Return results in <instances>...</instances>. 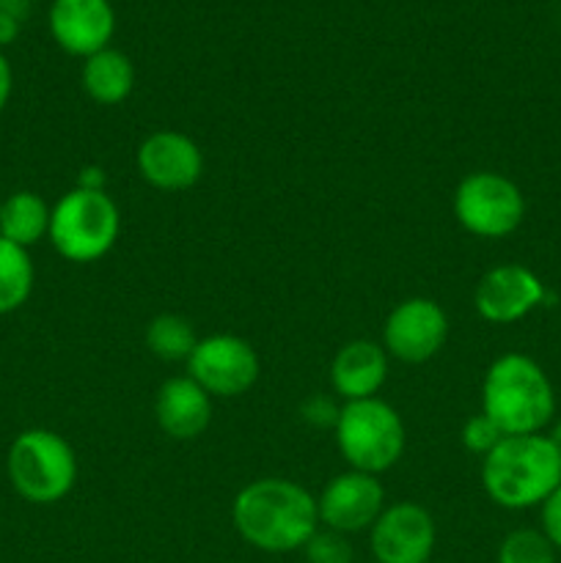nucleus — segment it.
Segmentation results:
<instances>
[{"instance_id":"f257e3e1","label":"nucleus","mask_w":561,"mask_h":563,"mask_svg":"<svg viewBox=\"0 0 561 563\" xmlns=\"http://www.w3.org/2000/svg\"><path fill=\"white\" fill-rule=\"evenodd\" d=\"M231 520L251 548L295 553L317 533V498L289 478H258L237 493Z\"/></svg>"},{"instance_id":"f03ea898","label":"nucleus","mask_w":561,"mask_h":563,"mask_svg":"<svg viewBox=\"0 0 561 563\" xmlns=\"http://www.w3.org/2000/svg\"><path fill=\"white\" fill-rule=\"evenodd\" d=\"M484 493L501 509L542 506L561 487V451L548 434H512L482 460Z\"/></svg>"},{"instance_id":"7ed1b4c3","label":"nucleus","mask_w":561,"mask_h":563,"mask_svg":"<svg viewBox=\"0 0 561 563\" xmlns=\"http://www.w3.org/2000/svg\"><path fill=\"white\" fill-rule=\"evenodd\" d=\"M482 412L512 434H539L553 423V383L534 357L509 352L493 361L482 383Z\"/></svg>"},{"instance_id":"20e7f679","label":"nucleus","mask_w":561,"mask_h":563,"mask_svg":"<svg viewBox=\"0 0 561 563\" xmlns=\"http://www.w3.org/2000/svg\"><path fill=\"white\" fill-rule=\"evenodd\" d=\"M6 473L22 500L53 506L72 493L77 482L75 449L50 429H25L9 445Z\"/></svg>"},{"instance_id":"39448f33","label":"nucleus","mask_w":561,"mask_h":563,"mask_svg":"<svg viewBox=\"0 0 561 563\" xmlns=\"http://www.w3.org/2000/svg\"><path fill=\"white\" fill-rule=\"evenodd\" d=\"M336 445L352 471L380 473L391 471L405 454V423L388 401L361 399L344 401L336 418Z\"/></svg>"},{"instance_id":"423d86ee","label":"nucleus","mask_w":561,"mask_h":563,"mask_svg":"<svg viewBox=\"0 0 561 563\" xmlns=\"http://www.w3.org/2000/svg\"><path fill=\"white\" fill-rule=\"evenodd\" d=\"M121 231V214L105 190L75 187L50 212V242L75 264H91L110 253Z\"/></svg>"},{"instance_id":"0eeeda50","label":"nucleus","mask_w":561,"mask_h":563,"mask_svg":"<svg viewBox=\"0 0 561 563\" xmlns=\"http://www.w3.org/2000/svg\"><path fill=\"white\" fill-rule=\"evenodd\" d=\"M457 223L479 240H504L520 229L526 218L522 190L504 174L476 170L454 190Z\"/></svg>"},{"instance_id":"6e6552de","label":"nucleus","mask_w":561,"mask_h":563,"mask_svg":"<svg viewBox=\"0 0 561 563\" xmlns=\"http://www.w3.org/2000/svg\"><path fill=\"white\" fill-rule=\"evenodd\" d=\"M262 363L256 350L240 335L218 333L198 339L187 357V377L201 385L212 399H234L256 385Z\"/></svg>"},{"instance_id":"1a4fd4ad","label":"nucleus","mask_w":561,"mask_h":563,"mask_svg":"<svg viewBox=\"0 0 561 563\" xmlns=\"http://www.w3.org/2000/svg\"><path fill=\"white\" fill-rule=\"evenodd\" d=\"M449 339V317L429 297L402 300L383 328V350L402 363H427Z\"/></svg>"},{"instance_id":"9d476101","label":"nucleus","mask_w":561,"mask_h":563,"mask_svg":"<svg viewBox=\"0 0 561 563\" xmlns=\"http://www.w3.org/2000/svg\"><path fill=\"white\" fill-rule=\"evenodd\" d=\"M369 531L377 563H429L438 542L435 517L413 500L385 506Z\"/></svg>"},{"instance_id":"9b49d317","label":"nucleus","mask_w":561,"mask_h":563,"mask_svg":"<svg viewBox=\"0 0 561 563\" xmlns=\"http://www.w3.org/2000/svg\"><path fill=\"white\" fill-rule=\"evenodd\" d=\"M385 509V489L377 476L363 471H346L330 478L328 487L317 498L319 526L350 533L369 531Z\"/></svg>"},{"instance_id":"f8f14e48","label":"nucleus","mask_w":561,"mask_h":563,"mask_svg":"<svg viewBox=\"0 0 561 563\" xmlns=\"http://www.w3.org/2000/svg\"><path fill=\"white\" fill-rule=\"evenodd\" d=\"M135 163L141 179L165 192L187 190L204 174V154L198 143L176 130H157L143 137Z\"/></svg>"},{"instance_id":"ddd939ff","label":"nucleus","mask_w":561,"mask_h":563,"mask_svg":"<svg viewBox=\"0 0 561 563\" xmlns=\"http://www.w3.org/2000/svg\"><path fill=\"white\" fill-rule=\"evenodd\" d=\"M544 284L522 264H501L482 275L473 295L479 317L493 324H512L526 319L544 302Z\"/></svg>"},{"instance_id":"4468645a","label":"nucleus","mask_w":561,"mask_h":563,"mask_svg":"<svg viewBox=\"0 0 561 563\" xmlns=\"http://www.w3.org/2000/svg\"><path fill=\"white\" fill-rule=\"evenodd\" d=\"M47 22L55 44L77 58L110 47L116 33V11L110 0H53Z\"/></svg>"},{"instance_id":"2eb2a0df","label":"nucleus","mask_w":561,"mask_h":563,"mask_svg":"<svg viewBox=\"0 0 561 563\" xmlns=\"http://www.w3.org/2000/svg\"><path fill=\"white\" fill-rule=\"evenodd\" d=\"M154 416L170 440H196L212 423V396L190 377H170L160 385Z\"/></svg>"},{"instance_id":"dca6fc26","label":"nucleus","mask_w":561,"mask_h":563,"mask_svg":"<svg viewBox=\"0 0 561 563\" xmlns=\"http://www.w3.org/2000/svg\"><path fill=\"white\" fill-rule=\"evenodd\" d=\"M385 379H388V352L374 341H350L336 352L330 363V383L344 401L372 399Z\"/></svg>"},{"instance_id":"f3484780","label":"nucleus","mask_w":561,"mask_h":563,"mask_svg":"<svg viewBox=\"0 0 561 563\" xmlns=\"http://www.w3.org/2000/svg\"><path fill=\"white\" fill-rule=\"evenodd\" d=\"M132 86H135V69L121 49L105 47L88 55L82 64V88L97 104L110 108L124 102L132 93Z\"/></svg>"},{"instance_id":"a211bd4d","label":"nucleus","mask_w":561,"mask_h":563,"mask_svg":"<svg viewBox=\"0 0 561 563\" xmlns=\"http://www.w3.org/2000/svg\"><path fill=\"white\" fill-rule=\"evenodd\" d=\"M50 212L53 209L36 192H11L0 201V236L28 251L50 234Z\"/></svg>"},{"instance_id":"6ab92c4d","label":"nucleus","mask_w":561,"mask_h":563,"mask_svg":"<svg viewBox=\"0 0 561 563\" xmlns=\"http://www.w3.org/2000/svg\"><path fill=\"white\" fill-rule=\"evenodd\" d=\"M36 280L31 253L0 236V317L20 311Z\"/></svg>"},{"instance_id":"aec40b11","label":"nucleus","mask_w":561,"mask_h":563,"mask_svg":"<svg viewBox=\"0 0 561 563\" xmlns=\"http://www.w3.org/2000/svg\"><path fill=\"white\" fill-rule=\"evenodd\" d=\"M198 344L196 328L179 313H160L146 324V346L154 357L165 363H179L193 355Z\"/></svg>"},{"instance_id":"412c9836","label":"nucleus","mask_w":561,"mask_h":563,"mask_svg":"<svg viewBox=\"0 0 561 563\" xmlns=\"http://www.w3.org/2000/svg\"><path fill=\"white\" fill-rule=\"evenodd\" d=\"M498 563H556V548L542 531L517 528L501 542Z\"/></svg>"},{"instance_id":"4be33fe9","label":"nucleus","mask_w":561,"mask_h":563,"mask_svg":"<svg viewBox=\"0 0 561 563\" xmlns=\"http://www.w3.org/2000/svg\"><path fill=\"white\" fill-rule=\"evenodd\" d=\"M302 553H306L308 563H352V559H355L350 539L339 531H330V528H324V531L317 528V533L308 539Z\"/></svg>"},{"instance_id":"5701e85b","label":"nucleus","mask_w":561,"mask_h":563,"mask_svg":"<svg viewBox=\"0 0 561 563\" xmlns=\"http://www.w3.org/2000/svg\"><path fill=\"white\" fill-rule=\"evenodd\" d=\"M504 438H506V434L501 432V429L495 427V421H490L484 412H479V416H471L465 421V427H462V443H465V449L471 451V454L482 456V460Z\"/></svg>"},{"instance_id":"b1692460","label":"nucleus","mask_w":561,"mask_h":563,"mask_svg":"<svg viewBox=\"0 0 561 563\" xmlns=\"http://www.w3.org/2000/svg\"><path fill=\"white\" fill-rule=\"evenodd\" d=\"M539 520H542V533L556 550H561V487L548 495L542 506H539Z\"/></svg>"},{"instance_id":"393cba45","label":"nucleus","mask_w":561,"mask_h":563,"mask_svg":"<svg viewBox=\"0 0 561 563\" xmlns=\"http://www.w3.org/2000/svg\"><path fill=\"white\" fill-rule=\"evenodd\" d=\"M105 185H108V176L99 165H86L77 176V187H82V190H105Z\"/></svg>"},{"instance_id":"a878e982","label":"nucleus","mask_w":561,"mask_h":563,"mask_svg":"<svg viewBox=\"0 0 561 563\" xmlns=\"http://www.w3.org/2000/svg\"><path fill=\"white\" fill-rule=\"evenodd\" d=\"M11 88H14V71H11L9 58L0 53V113H3L6 104H9Z\"/></svg>"},{"instance_id":"bb28decb","label":"nucleus","mask_w":561,"mask_h":563,"mask_svg":"<svg viewBox=\"0 0 561 563\" xmlns=\"http://www.w3.org/2000/svg\"><path fill=\"white\" fill-rule=\"evenodd\" d=\"M20 33V20L9 14H0V44H11Z\"/></svg>"},{"instance_id":"cd10ccee","label":"nucleus","mask_w":561,"mask_h":563,"mask_svg":"<svg viewBox=\"0 0 561 563\" xmlns=\"http://www.w3.org/2000/svg\"><path fill=\"white\" fill-rule=\"evenodd\" d=\"M28 5H31V0H0V14L22 20V16L28 14Z\"/></svg>"},{"instance_id":"c85d7f7f","label":"nucleus","mask_w":561,"mask_h":563,"mask_svg":"<svg viewBox=\"0 0 561 563\" xmlns=\"http://www.w3.org/2000/svg\"><path fill=\"white\" fill-rule=\"evenodd\" d=\"M548 438H550V440H553V443H556V445H559V451H561V421H559V423H556V427H553V432H550V434H548Z\"/></svg>"},{"instance_id":"c756f323","label":"nucleus","mask_w":561,"mask_h":563,"mask_svg":"<svg viewBox=\"0 0 561 563\" xmlns=\"http://www.w3.org/2000/svg\"><path fill=\"white\" fill-rule=\"evenodd\" d=\"M429 563H432V561H429Z\"/></svg>"}]
</instances>
